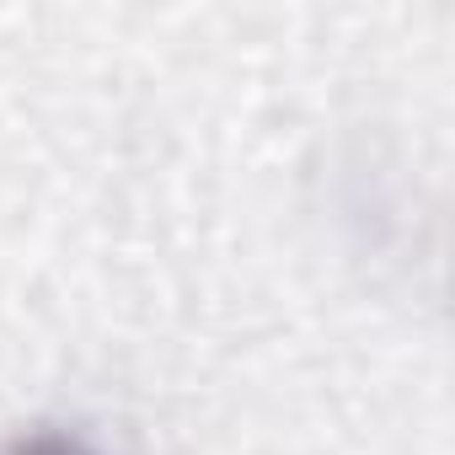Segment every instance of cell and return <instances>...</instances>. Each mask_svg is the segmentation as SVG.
<instances>
[{"label": "cell", "instance_id": "cell-1", "mask_svg": "<svg viewBox=\"0 0 455 455\" xmlns=\"http://www.w3.org/2000/svg\"><path fill=\"white\" fill-rule=\"evenodd\" d=\"M0 455H102L92 439H81L76 428H60V423H33L22 434H12L0 444Z\"/></svg>", "mask_w": 455, "mask_h": 455}]
</instances>
